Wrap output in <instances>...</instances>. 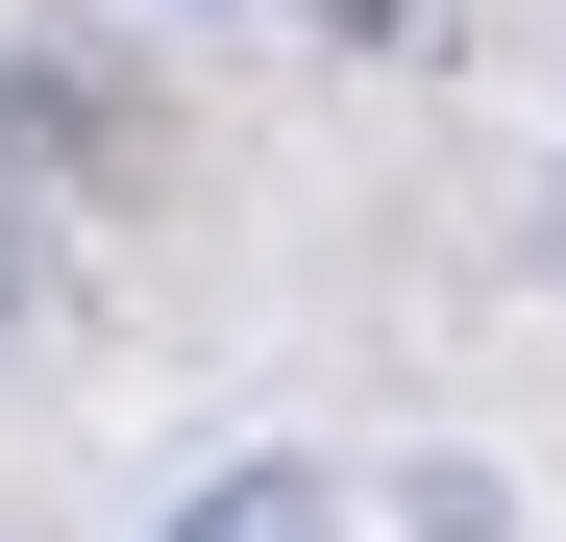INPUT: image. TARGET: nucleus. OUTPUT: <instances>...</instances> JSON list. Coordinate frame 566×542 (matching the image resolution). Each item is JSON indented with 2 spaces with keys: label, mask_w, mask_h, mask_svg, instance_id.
Wrapping results in <instances>:
<instances>
[{
  "label": "nucleus",
  "mask_w": 566,
  "mask_h": 542,
  "mask_svg": "<svg viewBox=\"0 0 566 542\" xmlns=\"http://www.w3.org/2000/svg\"><path fill=\"white\" fill-rule=\"evenodd\" d=\"M148 542H345V493L321 469H222V493H172Z\"/></svg>",
  "instance_id": "obj_1"
},
{
  "label": "nucleus",
  "mask_w": 566,
  "mask_h": 542,
  "mask_svg": "<svg viewBox=\"0 0 566 542\" xmlns=\"http://www.w3.org/2000/svg\"><path fill=\"white\" fill-rule=\"evenodd\" d=\"M198 25H222V0H198Z\"/></svg>",
  "instance_id": "obj_2"
}]
</instances>
